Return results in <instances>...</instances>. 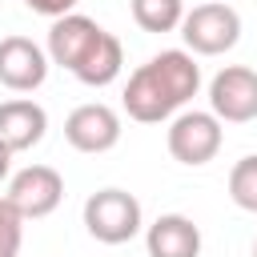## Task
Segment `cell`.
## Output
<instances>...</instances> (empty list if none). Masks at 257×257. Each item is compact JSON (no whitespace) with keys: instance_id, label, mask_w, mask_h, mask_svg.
<instances>
[{"instance_id":"cell-7","label":"cell","mask_w":257,"mask_h":257,"mask_svg":"<svg viewBox=\"0 0 257 257\" xmlns=\"http://www.w3.org/2000/svg\"><path fill=\"white\" fill-rule=\"evenodd\" d=\"M4 197L24 213V221H40V217L56 213V205L64 201V177L52 165H28L8 181Z\"/></svg>"},{"instance_id":"cell-12","label":"cell","mask_w":257,"mask_h":257,"mask_svg":"<svg viewBox=\"0 0 257 257\" xmlns=\"http://www.w3.org/2000/svg\"><path fill=\"white\" fill-rule=\"evenodd\" d=\"M120 68H124V48H120V40H116L112 32H100L96 44L84 52V60L72 68V76H76L80 84H88V88H104V84H112V80L120 76Z\"/></svg>"},{"instance_id":"cell-10","label":"cell","mask_w":257,"mask_h":257,"mask_svg":"<svg viewBox=\"0 0 257 257\" xmlns=\"http://www.w3.org/2000/svg\"><path fill=\"white\" fill-rule=\"evenodd\" d=\"M48 133V112L32 100V96H16L0 104V141L12 153H28L44 141Z\"/></svg>"},{"instance_id":"cell-8","label":"cell","mask_w":257,"mask_h":257,"mask_svg":"<svg viewBox=\"0 0 257 257\" xmlns=\"http://www.w3.org/2000/svg\"><path fill=\"white\" fill-rule=\"evenodd\" d=\"M48 48H40L28 36H4L0 40V84L12 92H36L48 80Z\"/></svg>"},{"instance_id":"cell-4","label":"cell","mask_w":257,"mask_h":257,"mask_svg":"<svg viewBox=\"0 0 257 257\" xmlns=\"http://www.w3.org/2000/svg\"><path fill=\"white\" fill-rule=\"evenodd\" d=\"M181 40L193 56H225L241 40V16L233 4H221V0L193 4L181 20Z\"/></svg>"},{"instance_id":"cell-6","label":"cell","mask_w":257,"mask_h":257,"mask_svg":"<svg viewBox=\"0 0 257 257\" xmlns=\"http://www.w3.org/2000/svg\"><path fill=\"white\" fill-rule=\"evenodd\" d=\"M64 141L76 149V153H108L116 149L120 141V112L100 104V100H88V104H76L68 116H64Z\"/></svg>"},{"instance_id":"cell-14","label":"cell","mask_w":257,"mask_h":257,"mask_svg":"<svg viewBox=\"0 0 257 257\" xmlns=\"http://www.w3.org/2000/svg\"><path fill=\"white\" fill-rule=\"evenodd\" d=\"M229 197H233L237 209L257 213V153L241 157V161L229 169Z\"/></svg>"},{"instance_id":"cell-16","label":"cell","mask_w":257,"mask_h":257,"mask_svg":"<svg viewBox=\"0 0 257 257\" xmlns=\"http://www.w3.org/2000/svg\"><path fill=\"white\" fill-rule=\"evenodd\" d=\"M28 4V12H36V16H48V20H56V16H68V12H76V4H84V0H24Z\"/></svg>"},{"instance_id":"cell-9","label":"cell","mask_w":257,"mask_h":257,"mask_svg":"<svg viewBox=\"0 0 257 257\" xmlns=\"http://www.w3.org/2000/svg\"><path fill=\"white\" fill-rule=\"evenodd\" d=\"M100 32H104V28H100L96 20H88V16H80V12L56 16L52 28H48V44H44V48H48V60L72 72V68L84 60V52L96 44Z\"/></svg>"},{"instance_id":"cell-5","label":"cell","mask_w":257,"mask_h":257,"mask_svg":"<svg viewBox=\"0 0 257 257\" xmlns=\"http://www.w3.org/2000/svg\"><path fill=\"white\" fill-rule=\"evenodd\" d=\"M209 108L225 124L257 120V72L245 68V64H225L209 80Z\"/></svg>"},{"instance_id":"cell-18","label":"cell","mask_w":257,"mask_h":257,"mask_svg":"<svg viewBox=\"0 0 257 257\" xmlns=\"http://www.w3.org/2000/svg\"><path fill=\"white\" fill-rule=\"evenodd\" d=\"M253 257H257V241H253Z\"/></svg>"},{"instance_id":"cell-17","label":"cell","mask_w":257,"mask_h":257,"mask_svg":"<svg viewBox=\"0 0 257 257\" xmlns=\"http://www.w3.org/2000/svg\"><path fill=\"white\" fill-rule=\"evenodd\" d=\"M12 157H16V153L0 141V181H8V173H12Z\"/></svg>"},{"instance_id":"cell-1","label":"cell","mask_w":257,"mask_h":257,"mask_svg":"<svg viewBox=\"0 0 257 257\" xmlns=\"http://www.w3.org/2000/svg\"><path fill=\"white\" fill-rule=\"evenodd\" d=\"M201 88V64L189 48H165L149 56L124 84V112L141 124H161L173 120Z\"/></svg>"},{"instance_id":"cell-11","label":"cell","mask_w":257,"mask_h":257,"mask_svg":"<svg viewBox=\"0 0 257 257\" xmlns=\"http://www.w3.org/2000/svg\"><path fill=\"white\" fill-rule=\"evenodd\" d=\"M149 257H201V229L185 213H161L145 229Z\"/></svg>"},{"instance_id":"cell-13","label":"cell","mask_w":257,"mask_h":257,"mask_svg":"<svg viewBox=\"0 0 257 257\" xmlns=\"http://www.w3.org/2000/svg\"><path fill=\"white\" fill-rule=\"evenodd\" d=\"M128 8L145 32H177L185 20V0H128Z\"/></svg>"},{"instance_id":"cell-2","label":"cell","mask_w":257,"mask_h":257,"mask_svg":"<svg viewBox=\"0 0 257 257\" xmlns=\"http://www.w3.org/2000/svg\"><path fill=\"white\" fill-rule=\"evenodd\" d=\"M221 141H225V120L213 108H181L169 120V133H165L173 161H181L189 169L209 165L221 153Z\"/></svg>"},{"instance_id":"cell-3","label":"cell","mask_w":257,"mask_h":257,"mask_svg":"<svg viewBox=\"0 0 257 257\" xmlns=\"http://www.w3.org/2000/svg\"><path fill=\"white\" fill-rule=\"evenodd\" d=\"M84 229L100 245H124L145 229L141 201L128 189H96L84 201Z\"/></svg>"},{"instance_id":"cell-15","label":"cell","mask_w":257,"mask_h":257,"mask_svg":"<svg viewBox=\"0 0 257 257\" xmlns=\"http://www.w3.org/2000/svg\"><path fill=\"white\" fill-rule=\"evenodd\" d=\"M20 245H24V213L0 197V257H20Z\"/></svg>"}]
</instances>
